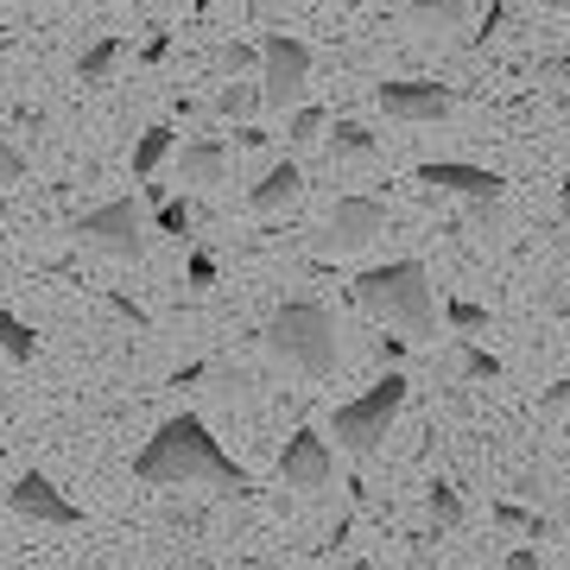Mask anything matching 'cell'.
<instances>
[{
    "label": "cell",
    "mask_w": 570,
    "mask_h": 570,
    "mask_svg": "<svg viewBox=\"0 0 570 570\" xmlns=\"http://www.w3.org/2000/svg\"><path fill=\"white\" fill-rule=\"evenodd\" d=\"M355 305L387 330H406V336H431L438 330V292H431V273L419 261H387L367 266L355 279Z\"/></svg>",
    "instance_id": "cell-2"
},
{
    "label": "cell",
    "mask_w": 570,
    "mask_h": 570,
    "mask_svg": "<svg viewBox=\"0 0 570 570\" xmlns=\"http://www.w3.org/2000/svg\"><path fill=\"white\" fill-rule=\"evenodd\" d=\"M298 184H305V171H298L292 159H279V165H273V171H266L261 184H254V197H247V204L261 209V216H266V209H285L292 197H298Z\"/></svg>",
    "instance_id": "cell-13"
},
{
    "label": "cell",
    "mask_w": 570,
    "mask_h": 570,
    "mask_svg": "<svg viewBox=\"0 0 570 570\" xmlns=\"http://www.w3.org/2000/svg\"><path fill=\"white\" fill-rule=\"evenodd\" d=\"M564 216H570V171H564Z\"/></svg>",
    "instance_id": "cell-30"
},
{
    "label": "cell",
    "mask_w": 570,
    "mask_h": 570,
    "mask_svg": "<svg viewBox=\"0 0 570 570\" xmlns=\"http://www.w3.org/2000/svg\"><path fill=\"white\" fill-rule=\"evenodd\" d=\"M381 108L393 121H444L450 89H438V82H381Z\"/></svg>",
    "instance_id": "cell-11"
},
{
    "label": "cell",
    "mask_w": 570,
    "mask_h": 570,
    "mask_svg": "<svg viewBox=\"0 0 570 570\" xmlns=\"http://www.w3.org/2000/svg\"><path fill=\"white\" fill-rule=\"evenodd\" d=\"M305 82H311V45L273 32V39L261 45V102L266 108H298L305 102Z\"/></svg>",
    "instance_id": "cell-6"
},
{
    "label": "cell",
    "mask_w": 570,
    "mask_h": 570,
    "mask_svg": "<svg viewBox=\"0 0 570 570\" xmlns=\"http://www.w3.org/2000/svg\"><path fill=\"white\" fill-rule=\"evenodd\" d=\"M330 475H336V456H330V444L317 438V431H292L279 450V482L298 494H317L330 489Z\"/></svg>",
    "instance_id": "cell-8"
},
{
    "label": "cell",
    "mask_w": 570,
    "mask_h": 570,
    "mask_svg": "<svg viewBox=\"0 0 570 570\" xmlns=\"http://www.w3.org/2000/svg\"><path fill=\"white\" fill-rule=\"evenodd\" d=\"M261 102V82H223V96H216V115H235V121H247Z\"/></svg>",
    "instance_id": "cell-19"
},
{
    "label": "cell",
    "mask_w": 570,
    "mask_h": 570,
    "mask_svg": "<svg viewBox=\"0 0 570 570\" xmlns=\"http://www.w3.org/2000/svg\"><path fill=\"white\" fill-rule=\"evenodd\" d=\"M159 228H165V235H190V209H184V204H159Z\"/></svg>",
    "instance_id": "cell-24"
},
{
    "label": "cell",
    "mask_w": 570,
    "mask_h": 570,
    "mask_svg": "<svg viewBox=\"0 0 570 570\" xmlns=\"http://www.w3.org/2000/svg\"><path fill=\"white\" fill-rule=\"evenodd\" d=\"M508 570H539V546H520V551H508Z\"/></svg>",
    "instance_id": "cell-26"
},
{
    "label": "cell",
    "mask_w": 570,
    "mask_h": 570,
    "mask_svg": "<svg viewBox=\"0 0 570 570\" xmlns=\"http://www.w3.org/2000/svg\"><path fill=\"white\" fill-rule=\"evenodd\" d=\"M431 520H438V532H456L463 527V494L438 482V489H431Z\"/></svg>",
    "instance_id": "cell-21"
},
{
    "label": "cell",
    "mask_w": 570,
    "mask_h": 570,
    "mask_svg": "<svg viewBox=\"0 0 570 570\" xmlns=\"http://www.w3.org/2000/svg\"><path fill=\"white\" fill-rule=\"evenodd\" d=\"M539 77H570V58H546L539 63Z\"/></svg>",
    "instance_id": "cell-28"
},
{
    "label": "cell",
    "mask_w": 570,
    "mask_h": 570,
    "mask_svg": "<svg viewBox=\"0 0 570 570\" xmlns=\"http://www.w3.org/2000/svg\"><path fill=\"white\" fill-rule=\"evenodd\" d=\"M178 165H184V184H223L228 178V146L223 140H190Z\"/></svg>",
    "instance_id": "cell-12"
},
{
    "label": "cell",
    "mask_w": 570,
    "mask_h": 570,
    "mask_svg": "<svg viewBox=\"0 0 570 570\" xmlns=\"http://www.w3.org/2000/svg\"><path fill=\"white\" fill-rule=\"evenodd\" d=\"M400 406H406V374H381L367 393H355V400L336 406V444L348 456H374V450L387 444Z\"/></svg>",
    "instance_id": "cell-4"
},
{
    "label": "cell",
    "mask_w": 570,
    "mask_h": 570,
    "mask_svg": "<svg viewBox=\"0 0 570 570\" xmlns=\"http://www.w3.org/2000/svg\"><path fill=\"white\" fill-rule=\"evenodd\" d=\"M463 367L475 374V381H501V362H494V355H482V348H463Z\"/></svg>",
    "instance_id": "cell-23"
},
{
    "label": "cell",
    "mask_w": 570,
    "mask_h": 570,
    "mask_svg": "<svg viewBox=\"0 0 570 570\" xmlns=\"http://www.w3.org/2000/svg\"><path fill=\"white\" fill-rule=\"evenodd\" d=\"M463 20H469V0H412V26L431 32V39L438 32H456Z\"/></svg>",
    "instance_id": "cell-14"
},
{
    "label": "cell",
    "mask_w": 570,
    "mask_h": 570,
    "mask_svg": "<svg viewBox=\"0 0 570 570\" xmlns=\"http://www.w3.org/2000/svg\"><path fill=\"white\" fill-rule=\"evenodd\" d=\"M324 134H330L324 108H305V102L292 108V121H285V140H292V146H311V140H324Z\"/></svg>",
    "instance_id": "cell-20"
},
{
    "label": "cell",
    "mask_w": 570,
    "mask_h": 570,
    "mask_svg": "<svg viewBox=\"0 0 570 570\" xmlns=\"http://www.w3.org/2000/svg\"><path fill=\"white\" fill-rule=\"evenodd\" d=\"M381 228H387V204L381 197H336V209H330V223H324V247L330 254H355Z\"/></svg>",
    "instance_id": "cell-7"
},
{
    "label": "cell",
    "mask_w": 570,
    "mask_h": 570,
    "mask_svg": "<svg viewBox=\"0 0 570 570\" xmlns=\"http://www.w3.org/2000/svg\"><path fill=\"white\" fill-rule=\"evenodd\" d=\"M266 348H273L285 367L311 374V381H330L336 362H343L336 317H330L324 305H311V298H292V305L273 311V324H266Z\"/></svg>",
    "instance_id": "cell-3"
},
{
    "label": "cell",
    "mask_w": 570,
    "mask_h": 570,
    "mask_svg": "<svg viewBox=\"0 0 570 570\" xmlns=\"http://www.w3.org/2000/svg\"><path fill=\"white\" fill-rule=\"evenodd\" d=\"M77 235L96 254H115V261H140L146 254V216L134 197H115V204H96L89 216H77Z\"/></svg>",
    "instance_id": "cell-5"
},
{
    "label": "cell",
    "mask_w": 570,
    "mask_h": 570,
    "mask_svg": "<svg viewBox=\"0 0 570 570\" xmlns=\"http://www.w3.org/2000/svg\"><path fill=\"white\" fill-rule=\"evenodd\" d=\"M539 7H551V13H570V0H539Z\"/></svg>",
    "instance_id": "cell-29"
},
{
    "label": "cell",
    "mask_w": 570,
    "mask_h": 570,
    "mask_svg": "<svg viewBox=\"0 0 570 570\" xmlns=\"http://www.w3.org/2000/svg\"><path fill=\"white\" fill-rule=\"evenodd\" d=\"M134 475H140L146 489H247V469L228 456L216 438H209L204 419H165L146 450L134 456Z\"/></svg>",
    "instance_id": "cell-1"
},
{
    "label": "cell",
    "mask_w": 570,
    "mask_h": 570,
    "mask_svg": "<svg viewBox=\"0 0 570 570\" xmlns=\"http://www.w3.org/2000/svg\"><path fill=\"white\" fill-rule=\"evenodd\" d=\"M7 501H13V513H20V520H32V527H77V520H82L77 501H70L51 475H39V469H26L20 482L7 489Z\"/></svg>",
    "instance_id": "cell-9"
},
{
    "label": "cell",
    "mask_w": 570,
    "mask_h": 570,
    "mask_svg": "<svg viewBox=\"0 0 570 570\" xmlns=\"http://www.w3.org/2000/svg\"><path fill=\"white\" fill-rule=\"evenodd\" d=\"M165 51H171V32H153V39H146V51H140V58H146V63H159Z\"/></svg>",
    "instance_id": "cell-27"
},
{
    "label": "cell",
    "mask_w": 570,
    "mask_h": 570,
    "mask_svg": "<svg viewBox=\"0 0 570 570\" xmlns=\"http://www.w3.org/2000/svg\"><path fill=\"white\" fill-rule=\"evenodd\" d=\"M261 58V51H254V45H228L223 51V70H247V63Z\"/></svg>",
    "instance_id": "cell-25"
},
{
    "label": "cell",
    "mask_w": 570,
    "mask_h": 570,
    "mask_svg": "<svg viewBox=\"0 0 570 570\" xmlns=\"http://www.w3.org/2000/svg\"><path fill=\"white\" fill-rule=\"evenodd\" d=\"M450 330H463V336H482V330H489V311L482 305H469V298H450Z\"/></svg>",
    "instance_id": "cell-22"
},
{
    "label": "cell",
    "mask_w": 570,
    "mask_h": 570,
    "mask_svg": "<svg viewBox=\"0 0 570 570\" xmlns=\"http://www.w3.org/2000/svg\"><path fill=\"white\" fill-rule=\"evenodd\" d=\"M419 184H438V190H456V197H469V204H494L501 197V171H489V165H463V159H431L419 165Z\"/></svg>",
    "instance_id": "cell-10"
},
{
    "label": "cell",
    "mask_w": 570,
    "mask_h": 570,
    "mask_svg": "<svg viewBox=\"0 0 570 570\" xmlns=\"http://www.w3.org/2000/svg\"><path fill=\"white\" fill-rule=\"evenodd\" d=\"M0 355H7V362H32V355H39L32 324H26V317H13V311H0Z\"/></svg>",
    "instance_id": "cell-16"
},
{
    "label": "cell",
    "mask_w": 570,
    "mask_h": 570,
    "mask_svg": "<svg viewBox=\"0 0 570 570\" xmlns=\"http://www.w3.org/2000/svg\"><path fill=\"white\" fill-rule=\"evenodd\" d=\"M324 140H330V159H367V153H374V134H367L362 121H336Z\"/></svg>",
    "instance_id": "cell-18"
},
{
    "label": "cell",
    "mask_w": 570,
    "mask_h": 570,
    "mask_svg": "<svg viewBox=\"0 0 570 570\" xmlns=\"http://www.w3.org/2000/svg\"><path fill=\"white\" fill-rule=\"evenodd\" d=\"M165 159H171V127H146L140 146H134V178H153Z\"/></svg>",
    "instance_id": "cell-17"
},
{
    "label": "cell",
    "mask_w": 570,
    "mask_h": 570,
    "mask_svg": "<svg viewBox=\"0 0 570 570\" xmlns=\"http://www.w3.org/2000/svg\"><path fill=\"white\" fill-rule=\"evenodd\" d=\"M121 58H127V39H115V32H102V39H96V45H89V51L77 58V77H82V82H108Z\"/></svg>",
    "instance_id": "cell-15"
}]
</instances>
